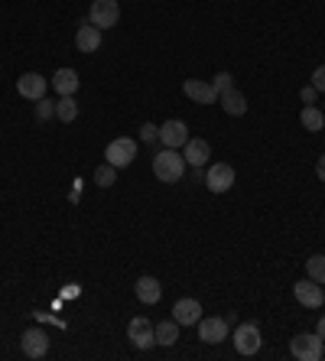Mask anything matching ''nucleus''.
Masks as SVG:
<instances>
[{"instance_id":"obj_14","label":"nucleus","mask_w":325,"mask_h":361,"mask_svg":"<svg viewBox=\"0 0 325 361\" xmlns=\"http://www.w3.org/2000/svg\"><path fill=\"white\" fill-rule=\"evenodd\" d=\"M46 88H49V82L39 72H27V75H20V82H17V91L27 101H39V98L46 95Z\"/></svg>"},{"instance_id":"obj_10","label":"nucleus","mask_w":325,"mask_h":361,"mask_svg":"<svg viewBox=\"0 0 325 361\" xmlns=\"http://www.w3.org/2000/svg\"><path fill=\"white\" fill-rule=\"evenodd\" d=\"M159 140H163V147H169V150H179V147L189 143V127L173 117V121H166L159 127Z\"/></svg>"},{"instance_id":"obj_23","label":"nucleus","mask_w":325,"mask_h":361,"mask_svg":"<svg viewBox=\"0 0 325 361\" xmlns=\"http://www.w3.org/2000/svg\"><path fill=\"white\" fill-rule=\"evenodd\" d=\"M306 274L309 280H316V283H325V254H312L306 260Z\"/></svg>"},{"instance_id":"obj_5","label":"nucleus","mask_w":325,"mask_h":361,"mask_svg":"<svg viewBox=\"0 0 325 361\" xmlns=\"http://www.w3.org/2000/svg\"><path fill=\"white\" fill-rule=\"evenodd\" d=\"M127 339H130V345H133V348H140V352L153 348V345H157V332H153V323H150V319H143V316L130 319Z\"/></svg>"},{"instance_id":"obj_22","label":"nucleus","mask_w":325,"mask_h":361,"mask_svg":"<svg viewBox=\"0 0 325 361\" xmlns=\"http://www.w3.org/2000/svg\"><path fill=\"white\" fill-rule=\"evenodd\" d=\"M299 121H303V127H306V131H312V133H319V131L325 127V115L319 111L316 105H306V108H303Z\"/></svg>"},{"instance_id":"obj_18","label":"nucleus","mask_w":325,"mask_h":361,"mask_svg":"<svg viewBox=\"0 0 325 361\" xmlns=\"http://www.w3.org/2000/svg\"><path fill=\"white\" fill-rule=\"evenodd\" d=\"M78 85H82V82H78V72H75V68H56V75H52V88L59 91V98L75 95Z\"/></svg>"},{"instance_id":"obj_2","label":"nucleus","mask_w":325,"mask_h":361,"mask_svg":"<svg viewBox=\"0 0 325 361\" xmlns=\"http://www.w3.org/2000/svg\"><path fill=\"white\" fill-rule=\"evenodd\" d=\"M133 156H137V140H133V137H114V140L104 147V163H111L114 170L130 166Z\"/></svg>"},{"instance_id":"obj_32","label":"nucleus","mask_w":325,"mask_h":361,"mask_svg":"<svg viewBox=\"0 0 325 361\" xmlns=\"http://www.w3.org/2000/svg\"><path fill=\"white\" fill-rule=\"evenodd\" d=\"M322 358H325V355H322Z\"/></svg>"},{"instance_id":"obj_24","label":"nucleus","mask_w":325,"mask_h":361,"mask_svg":"<svg viewBox=\"0 0 325 361\" xmlns=\"http://www.w3.org/2000/svg\"><path fill=\"white\" fill-rule=\"evenodd\" d=\"M94 182H98L101 189H108V186H114V182H117V170H114L111 163H104V166H98V170H94Z\"/></svg>"},{"instance_id":"obj_20","label":"nucleus","mask_w":325,"mask_h":361,"mask_svg":"<svg viewBox=\"0 0 325 361\" xmlns=\"http://www.w3.org/2000/svg\"><path fill=\"white\" fill-rule=\"evenodd\" d=\"M153 332H157V345L169 348V345H176V339H179V323L176 319H166V323L153 325Z\"/></svg>"},{"instance_id":"obj_21","label":"nucleus","mask_w":325,"mask_h":361,"mask_svg":"<svg viewBox=\"0 0 325 361\" xmlns=\"http://www.w3.org/2000/svg\"><path fill=\"white\" fill-rule=\"evenodd\" d=\"M56 117L62 124H72L75 117H78V101H75V95H62L56 101Z\"/></svg>"},{"instance_id":"obj_26","label":"nucleus","mask_w":325,"mask_h":361,"mask_svg":"<svg viewBox=\"0 0 325 361\" xmlns=\"http://www.w3.org/2000/svg\"><path fill=\"white\" fill-rule=\"evenodd\" d=\"M212 85H215V91L222 95V91H228V88H234V75H231V72H218Z\"/></svg>"},{"instance_id":"obj_25","label":"nucleus","mask_w":325,"mask_h":361,"mask_svg":"<svg viewBox=\"0 0 325 361\" xmlns=\"http://www.w3.org/2000/svg\"><path fill=\"white\" fill-rule=\"evenodd\" d=\"M36 117H39V121H49V117H56V101H46V98H39V101H36Z\"/></svg>"},{"instance_id":"obj_16","label":"nucleus","mask_w":325,"mask_h":361,"mask_svg":"<svg viewBox=\"0 0 325 361\" xmlns=\"http://www.w3.org/2000/svg\"><path fill=\"white\" fill-rule=\"evenodd\" d=\"M75 46H78V52H98L101 49V29L92 27V23H82L75 33Z\"/></svg>"},{"instance_id":"obj_29","label":"nucleus","mask_w":325,"mask_h":361,"mask_svg":"<svg viewBox=\"0 0 325 361\" xmlns=\"http://www.w3.org/2000/svg\"><path fill=\"white\" fill-rule=\"evenodd\" d=\"M316 95H319V91H316V88H312V85H309V88H303V101H306V105H312V101H316Z\"/></svg>"},{"instance_id":"obj_31","label":"nucleus","mask_w":325,"mask_h":361,"mask_svg":"<svg viewBox=\"0 0 325 361\" xmlns=\"http://www.w3.org/2000/svg\"><path fill=\"white\" fill-rule=\"evenodd\" d=\"M316 335H319V339H322V342H325V316H322V319H319V325H316Z\"/></svg>"},{"instance_id":"obj_3","label":"nucleus","mask_w":325,"mask_h":361,"mask_svg":"<svg viewBox=\"0 0 325 361\" xmlns=\"http://www.w3.org/2000/svg\"><path fill=\"white\" fill-rule=\"evenodd\" d=\"M121 20V3L117 0H92V10H88V23L98 29H111L117 27Z\"/></svg>"},{"instance_id":"obj_19","label":"nucleus","mask_w":325,"mask_h":361,"mask_svg":"<svg viewBox=\"0 0 325 361\" xmlns=\"http://www.w3.org/2000/svg\"><path fill=\"white\" fill-rule=\"evenodd\" d=\"M218 105H222L231 117H241L244 111H247V101H244V95L238 91V88H228V91H222V95H218Z\"/></svg>"},{"instance_id":"obj_12","label":"nucleus","mask_w":325,"mask_h":361,"mask_svg":"<svg viewBox=\"0 0 325 361\" xmlns=\"http://www.w3.org/2000/svg\"><path fill=\"white\" fill-rule=\"evenodd\" d=\"M20 345H23V355H27V358H46L49 335L43 332V329H27L23 339H20Z\"/></svg>"},{"instance_id":"obj_15","label":"nucleus","mask_w":325,"mask_h":361,"mask_svg":"<svg viewBox=\"0 0 325 361\" xmlns=\"http://www.w3.org/2000/svg\"><path fill=\"white\" fill-rule=\"evenodd\" d=\"M173 319H176L179 325H198V319H202V303H198V300H179V303L173 306Z\"/></svg>"},{"instance_id":"obj_9","label":"nucleus","mask_w":325,"mask_h":361,"mask_svg":"<svg viewBox=\"0 0 325 361\" xmlns=\"http://www.w3.org/2000/svg\"><path fill=\"white\" fill-rule=\"evenodd\" d=\"M293 296H296L299 306H306V309H319V306L325 303V290L322 283H316V280H299V283H293Z\"/></svg>"},{"instance_id":"obj_17","label":"nucleus","mask_w":325,"mask_h":361,"mask_svg":"<svg viewBox=\"0 0 325 361\" xmlns=\"http://www.w3.org/2000/svg\"><path fill=\"white\" fill-rule=\"evenodd\" d=\"M137 300L140 303H147V306H153V303H159V296H163V286H159V280L157 277H137Z\"/></svg>"},{"instance_id":"obj_27","label":"nucleus","mask_w":325,"mask_h":361,"mask_svg":"<svg viewBox=\"0 0 325 361\" xmlns=\"http://www.w3.org/2000/svg\"><path fill=\"white\" fill-rule=\"evenodd\" d=\"M140 140H147V143L159 140V127H157V124H143V127H140Z\"/></svg>"},{"instance_id":"obj_1","label":"nucleus","mask_w":325,"mask_h":361,"mask_svg":"<svg viewBox=\"0 0 325 361\" xmlns=\"http://www.w3.org/2000/svg\"><path fill=\"white\" fill-rule=\"evenodd\" d=\"M182 172H186V156H182V153L163 147V150L153 156V176H157L159 182H179Z\"/></svg>"},{"instance_id":"obj_7","label":"nucleus","mask_w":325,"mask_h":361,"mask_svg":"<svg viewBox=\"0 0 325 361\" xmlns=\"http://www.w3.org/2000/svg\"><path fill=\"white\" fill-rule=\"evenodd\" d=\"M198 339L205 345H222L228 339V319H222V316H202L198 319Z\"/></svg>"},{"instance_id":"obj_4","label":"nucleus","mask_w":325,"mask_h":361,"mask_svg":"<svg viewBox=\"0 0 325 361\" xmlns=\"http://www.w3.org/2000/svg\"><path fill=\"white\" fill-rule=\"evenodd\" d=\"M289 355L299 361H319L325 355V342L319 339L316 332H303L289 342Z\"/></svg>"},{"instance_id":"obj_30","label":"nucleus","mask_w":325,"mask_h":361,"mask_svg":"<svg viewBox=\"0 0 325 361\" xmlns=\"http://www.w3.org/2000/svg\"><path fill=\"white\" fill-rule=\"evenodd\" d=\"M316 176L325 182V153H322V156H319V163H316Z\"/></svg>"},{"instance_id":"obj_13","label":"nucleus","mask_w":325,"mask_h":361,"mask_svg":"<svg viewBox=\"0 0 325 361\" xmlns=\"http://www.w3.org/2000/svg\"><path fill=\"white\" fill-rule=\"evenodd\" d=\"M182 91H186V98H192L195 105H215V101H218V91H215L212 82L189 78V82H182Z\"/></svg>"},{"instance_id":"obj_6","label":"nucleus","mask_w":325,"mask_h":361,"mask_svg":"<svg viewBox=\"0 0 325 361\" xmlns=\"http://www.w3.org/2000/svg\"><path fill=\"white\" fill-rule=\"evenodd\" d=\"M231 186H234V166H228V163L208 166V172H205V189L215 192V196H222V192H228Z\"/></svg>"},{"instance_id":"obj_8","label":"nucleus","mask_w":325,"mask_h":361,"mask_svg":"<svg viewBox=\"0 0 325 361\" xmlns=\"http://www.w3.org/2000/svg\"><path fill=\"white\" fill-rule=\"evenodd\" d=\"M260 345H263V339H260V329L254 323H241L234 329V348H238V355H257Z\"/></svg>"},{"instance_id":"obj_11","label":"nucleus","mask_w":325,"mask_h":361,"mask_svg":"<svg viewBox=\"0 0 325 361\" xmlns=\"http://www.w3.org/2000/svg\"><path fill=\"white\" fill-rule=\"evenodd\" d=\"M182 156H186V166H208V160H212V143L202 140V137H189V143L182 147Z\"/></svg>"},{"instance_id":"obj_28","label":"nucleus","mask_w":325,"mask_h":361,"mask_svg":"<svg viewBox=\"0 0 325 361\" xmlns=\"http://www.w3.org/2000/svg\"><path fill=\"white\" fill-rule=\"evenodd\" d=\"M312 88H316V91H325V66H319L316 72H312Z\"/></svg>"}]
</instances>
